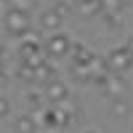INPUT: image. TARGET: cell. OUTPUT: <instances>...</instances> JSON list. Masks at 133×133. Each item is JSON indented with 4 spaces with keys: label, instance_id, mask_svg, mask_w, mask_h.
<instances>
[{
    "label": "cell",
    "instance_id": "obj_14",
    "mask_svg": "<svg viewBox=\"0 0 133 133\" xmlns=\"http://www.w3.org/2000/svg\"><path fill=\"white\" fill-rule=\"evenodd\" d=\"M35 3H37V0H8V5H11V8H21V11H29Z\"/></svg>",
    "mask_w": 133,
    "mask_h": 133
},
{
    "label": "cell",
    "instance_id": "obj_8",
    "mask_svg": "<svg viewBox=\"0 0 133 133\" xmlns=\"http://www.w3.org/2000/svg\"><path fill=\"white\" fill-rule=\"evenodd\" d=\"M130 101L125 96H115L112 98V107H109V115H112L115 120H123V117H130Z\"/></svg>",
    "mask_w": 133,
    "mask_h": 133
},
{
    "label": "cell",
    "instance_id": "obj_10",
    "mask_svg": "<svg viewBox=\"0 0 133 133\" xmlns=\"http://www.w3.org/2000/svg\"><path fill=\"white\" fill-rule=\"evenodd\" d=\"M32 77H37V80H51V77H53V66H51V61L45 59V61H40L37 66H35V72H32Z\"/></svg>",
    "mask_w": 133,
    "mask_h": 133
},
{
    "label": "cell",
    "instance_id": "obj_13",
    "mask_svg": "<svg viewBox=\"0 0 133 133\" xmlns=\"http://www.w3.org/2000/svg\"><path fill=\"white\" fill-rule=\"evenodd\" d=\"M43 101H45V96H43V93H35V91H32V93H27V104H29L32 109L43 107Z\"/></svg>",
    "mask_w": 133,
    "mask_h": 133
},
{
    "label": "cell",
    "instance_id": "obj_5",
    "mask_svg": "<svg viewBox=\"0 0 133 133\" xmlns=\"http://www.w3.org/2000/svg\"><path fill=\"white\" fill-rule=\"evenodd\" d=\"M104 91H107V96H125V91H128V83L123 80V75H117V72H112V75H107V80H104Z\"/></svg>",
    "mask_w": 133,
    "mask_h": 133
},
{
    "label": "cell",
    "instance_id": "obj_12",
    "mask_svg": "<svg viewBox=\"0 0 133 133\" xmlns=\"http://www.w3.org/2000/svg\"><path fill=\"white\" fill-rule=\"evenodd\" d=\"M98 3H101V14H120L123 11L120 0H98Z\"/></svg>",
    "mask_w": 133,
    "mask_h": 133
},
{
    "label": "cell",
    "instance_id": "obj_16",
    "mask_svg": "<svg viewBox=\"0 0 133 133\" xmlns=\"http://www.w3.org/2000/svg\"><path fill=\"white\" fill-rule=\"evenodd\" d=\"M8 112H11L8 98H3V96H0V120H3V117H8Z\"/></svg>",
    "mask_w": 133,
    "mask_h": 133
},
{
    "label": "cell",
    "instance_id": "obj_7",
    "mask_svg": "<svg viewBox=\"0 0 133 133\" xmlns=\"http://www.w3.org/2000/svg\"><path fill=\"white\" fill-rule=\"evenodd\" d=\"M61 14H59V8H48V11H43L40 14V27L45 29V32H56L61 27Z\"/></svg>",
    "mask_w": 133,
    "mask_h": 133
},
{
    "label": "cell",
    "instance_id": "obj_2",
    "mask_svg": "<svg viewBox=\"0 0 133 133\" xmlns=\"http://www.w3.org/2000/svg\"><path fill=\"white\" fill-rule=\"evenodd\" d=\"M104 66H107V72H117V75L128 72L130 66H133V51L128 45L112 48V51L107 53V59H104Z\"/></svg>",
    "mask_w": 133,
    "mask_h": 133
},
{
    "label": "cell",
    "instance_id": "obj_4",
    "mask_svg": "<svg viewBox=\"0 0 133 133\" xmlns=\"http://www.w3.org/2000/svg\"><path fill=\"white\" fill-rule=\"evenodd\" d=\"M45 53H48V59H61V56H69V48H72V40L64 35V32H53V35L48 37L45 45Z\"/></svg>",
    "mask_w": 133,
    "mask_h": 133
},
{
    "label": "cell",
    "instance_id": "obj_6",
    "mask_svg": "<svg viewBox=\"0 0 133 133\" xmlns=\"http://www.w3.org/2000/svg\"><path fill=\"white\" fill-rule=\"evenodd\" d=\"M43 96H45L51 104H56V101H61V98L69 96V88H66L61 80H53V77H51V80L45 83V91H43Z\"/></svg>",
    "mask_w": 133,
    "mask_h": 133
},
{
    "label": "cell",
    "instance_id": "obj_11",
    "mask_svg": "<svg viewBox=\"0 0 133 133\" xmlns=\"http://www.w3.org/2000/svg\"><path fill=\"white\" fill-rule=\"evenodd\" d=\"M14 130L29 133V130H37V125H35V120H32V115H24V117H19L16 123H14Z\"/></svg>",
    "mask_w": 133,
    "mask_h": 133
},
{
    "label": "cell",
    "instance_id": "obj_17",
    "mask_svg": "<svg viewBox=\"0 0 133 133\" xmlns=\"http://www.w3.org/2000/svg\"><path fill=\"white\" fill-rule=\"evenodd\" d=\"M120 3H123V8H125V5H130V3H133V0H120Z\"/></svg>",
    "mask_w": 133,
    "mask_h": 133
},
{
    "label": "cell",
    "instance_id": "obj_18",
    "mask_svg": "<svg viewBox=\"0 0 133 133\" xmlns=\"http://www.w3.org/2000/svg\"><path fill=\"white\" fill-rule=\"evenodd\" d=\"M128 48H130V51H133V37H130V40H128Z\"/></svg>",
    "mask_w": 133,
    "mask_h": 133
},
{
    "label": "cell",
    "instance_id": "obj_3",
    "mask_svg": "<svg viewBox=\"0 0 133 133\" xmlns=\"http://www.w3.org/2000/svg\"><path fill=\"white\" fill-rule=\"evenodd\" d=\"M48 59V53H45V48L40 45L37 40H21V45H19V61H24V64H29L32 69L40 64V61H45Z\"/></svg>",
    "mask_w": 133,
    "mask_h": 133
},
{
    "label": "cell",
    "instance_id": "obj_15",
    "mask_svg": "<svg viewBox=\"0 0 133 133\" xmlns=\"http://www.w3.org/2000/svg\"><path fill=\"white\" fill-rule=\"evenodd\" d=\"M32 72H35V69H32L29 64L19 61V77H21V80H29V77H32Z\"/></svg>",
    "mask_w": 133,
    "mask_h": 133
},
{
    "label": "cell",
    "instance_id": "obj_19",
    "mask_svg": "<svg viewBox=\"0 0 133 133\" xmlns=\"http://www.w3.org/2000/svg\"><path fill=\"white\" fill-rule=\"evenodd\" d=\"M0 24H3V16H0Z\"/></svg>",
    "mask_w": 133,
    "mask_h": 133
},
{
    "label": "cell",
    "instance_id": "obj_9",
    "mask_svg": "<svg viewBox=\"0 0 133 133\" xmlns=\"http://www.w3.org/2000/svg\"><path fill=\"white\" fill-rule=\"evenodd\" d=\"M75 11L80 16H96L98 11H101V3L98 0H77L75 3Z\"/></svg>",
    "mask_w": 133,
    "mask_h": 133
},
{
    "label": "cell",
    "instance_id": "obj_1",
    "mask_svg": "<svg viewBox=\"0 0 133 133\" xmlns=\"http://www.w3.org/2000/svg\"><path fill=\"white\" fill-rule=\"evenodd\" d=\"M3 27H5V32L11 37H27L29 35V27H32L29 14L21 11V8H8L3 14Z\"/></svg>",
    "mask_w": 133,
    "mask_h": 133
}]
</instances>
